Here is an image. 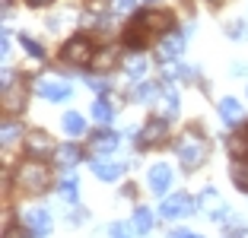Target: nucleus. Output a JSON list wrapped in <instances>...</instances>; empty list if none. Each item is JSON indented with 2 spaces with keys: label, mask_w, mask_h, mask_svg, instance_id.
<instances>
[{
  "label": "nucleus",
  "mask_w": 248,
  "mask_h": 238,
  "mask_svg": "<svg viewBox=\"0 0 248 238\" xmlns=\"http://www.w3.org/2000/svg\"><path fill=\"white\" fill-rule=\"evenodd\" d=\"M111 7H115L118 13H127V10H134V0H111Z\"/></svg>",
  "instance_id": "7c9ffc66"
},
{
  "label": "nucleus",
  "mask_w": 248,
  "mask_h": 238,
  "mask_svg": "<svg viewBox=\"0 0 248 238\" xmlns=\"http://www.w3.org/2000/svg\"><path fill=\"white\" fill-rule=\"evenodd\" d=\"M16 181H19L22 191H29V194H42V191L48 188L51 175H48V168H45L42 162H22L19 172H16Z\"/></svg>",
  "instance_id": "f257e3e1"
},
{
  "label": "nucleus",
  "mask_w": 248,
  "mask_h": 238,
  "mask_svg": "<svg viewBox=\"0 0 248 238\" xmlns=\"http://www.w3.org/2000/svg\"><path fill=\"white\" fill-rule=\"evenodd\" d=\"M159 213L166 219H178V216H191L194 213V200H191L188 194H172L169 200H162Z\"/></svg>",
  "instance_id": "20e7f679"
},
{
  "label": "nucleus",
  "mask_w": 248,
  "mask_h": 238,
  "mask_svg": "<svg viewBox=\"0 0 248 238\" xmlns=\"http://www.w3.org/2000/svg\"><path fill=\"white\" fill-rule=\"evenodd\" d=\"M169 184H172V168H169L166 162H156V165L150 168V188H153L156 194H166Z\"/></svg>",
  "instance_id": "9d476101"
},
{
  "label": "nucleus",
  "mask_w": 248,
  "mask_h": 238,
  "mask_svg": "<svg viewBox=\"0 0 248 238\" xmlns=\"http://www.w3.org/2000/svg\"><path fill=\"white\" fill-rule=\"evenodd\" d=\"M93 175L102 181H115V178H121V165L105 162V159H93Z\"/></svg>",
  "instance_id": "ddd939ff"
},
{
  "label": "nucleus",
  "mask_w": 248,
  "mask_h": 238,
  "mask_svg": "<svg viewBox=\"0 0 248 238\" xmlns=\"http://www.w3.org/2000/svg\"><path fill=\"white\" fill-rule=\"evenodd\" d=\"M54 159H58L61 165H77V162L83 159V152L77 149V146H70V143H67V146H58V152H54Z\"/></svg>",
  "instance_id": "a211bd4d"
},
{
  "label": "nucleus",
  "mask_w": 248,
  "mask_h": 238,
  "mask_svg": "<svg viewBox=\"0 0 248 238\" xmlns=\"http://www.w3.org/2000/svg\"><path fill=\"white\" fill-rule=\"evenodd\" d=\"M156 95H159V89H156L153 83H143V86H137V99H140V102H153Z\"/></svg>",
  "instance_id": "cd10ccee"
},
{
  "label": "nucleus",
  "mask_w": 248,
  "mask_h": 238,
  "mask_svg": "<svg viewBox=\"0 0 248 238\" xmlns=\"http://www.w3.org/2000/svg\"><path fill=\"white\" fill-rule=\"evenodd\" d=\"M86 86H89V89H99V92H102V89H105V79H95V76H86Z\"/></svg>",
  "instance_id": "473e14b6"
},
{
  "label": "nucleus",
  "mask_w": 248,
  "mask_h": 238,
  "mask_svg": "<svg viewBox=\"0 0 248 238\" xmlns=\"http://www.w3.org/2000/svg\"><path fill=\"white\" fill-rule=\"evenodd\" d=\"M166 134H169L166 118H153V121H150L143 130H140V146H153V143H159V140H166Z\"/></svg>",
  "instance_id": "6e6552de"
},
{
  "label": "nucleus",
  "mask_w": 248,
  "mask_h": 238,
  "mask_svg": "<svg viewBox=\"0 0 248 238\" xmlns=\"http://www.w3.org/2000/svg\"><path fill=\"white\" fill-rule=\"evenodd\" d=\"M35 89L45 95V99H51V102H64V99H70V86H67V83H48V79H38Z\"/></svg>",
  "instance_id": "f8f14e48"
},
{
  "label": "nucleus",
  "mask_w": 248,
  "mask_h": 238,
  "mask_svg": "<svg viewBox=\"0 0 248 238\" xmlns=\"http://www.w3.org/2000/svg\"><path fill=\"white\" fill-rule=\"evenodd\" d=\"M201 200H204L201 207H204V209L210 213L213 219H219L223 213H226V209H219V200H217V194H213V191H204V197H201Z\"/></svg>",
  "instance_id": "b1692460"
},
{
  "label": "nucleus",
  "mask_w": 248,
  "mask_h": 238,
  "mask_svg": "<svg viewBox=\"0 0 248 238\" xmlns=\"http://www.w3.org/2000/svg\"><path fill=\"white\" fill-rule=\"evenodd\" d=\"M210 3H219V0H210Z\"/></svg>",
  "instance_id": "e433bc0d"
},
{
  "label": "nucleus",
  "mask_w": 248,
  "mask_h": 238,
  "mask_svg": "<svg viewBox=\"0 0 248 238\" xmlns=\"http://www.w3.org/2000/svg\"><path fill=\"white\" fill-rule=\"evenodd\" d=\"M7 238H29V232H22V229H7Z\"/></svg>",
  "instance_id": "72a5a7b5"
},
{
  "label": "nucleus",
  "mask_w": 248,
  "mask_h": 238,
  "mask_svg": "<svg viewBox=\"0 0 248 238\" xmlns=\"http://www.w3.org/2000/svg\"><path fill=\"white\" fill-rule=\"evenodd\" d=\"M162 102H166V111H172V115L178 111V95L175 92H166V99H162Z\"/></svg>",
  "instance_id": "c756f323"
},
{
  "label": "nucleus",
  "mask_w": 248,
  "mask_h": 238,
  "mask_svg": "<svg viewBox=\"0 0 248 238\" xmlns=\"http://www.w3.org/2000/svg\"><path fill=\"white\" fill-rule=\"evenodd\" d=\"M16 137H19V127H16L13 121H7V124H3V146H13Z\"/></svg>",
  "instance_id": "c85d7f7f"
},
{
  "label": "nucleus",
  "mask_w": 248,
  "mask_h": 238,
  "mask_svg": "<svg viewBox=\"0 0 248 238\" xmlns=\"http://www.w3.org/2000/svg\"><path fill=\"white\" fill-rule=\"evenodd\" d=\"M182 48H185V35H178V32H166L162 35V42H159V60H175L178 54H182Z\"/></svg>",
  "instance_id": "0eeeda50"
},
{
  "label": "nucleus",
  "mask_w": 248,
  "mask_h": 238,
  "mask_svg": "<svg viewBox=\"0 0 248 238\" xmlns=\"http://www.w3.org/2000/svg\"><path fill=\"white\" fill-rule=\"evenodd\" d=\"M19 45H22V48H26V51H29V54H32V58H35V60H42V58H45L42 45H38V42H32V38H26V35H22V38H19Z\"/></svg>",
  "instance_id": "bb28decb"
},
{
  "label": "nucleus",
  "mask_w": 248,
  "mask_h": 238,
  "mask_svg": "<svg viewBox=\"0 0 248 238\" xmlns=\"http://www.w3.org/2000/svg\"><path fill=\"white\" fill-rule=\"evenodd\" d=\"M146 22H150V29L153 32H166L172 26V13L166 10H153V13H146Z\"/></svg>",
  "instance_id": "f3484780"
},
{
  "label": "nucleus",
  "mask_w": 248,
  "mask_h": 238,
  "mask_svg": "<svg viewBox=\"0 0 248 238\" xmlns=\"http://www.w3.org/2000/svg\"><path fill=\"white\" fill-rule=\"evenodd\" d=\"M146 35H150V22H146V13L137 16L131 26H124V45H127V48H143V45H146Z\"/></svg>",
  "instance_id": "39448f33"
},
{
  "label": "nucleus",
  "mask_w": 248,
  "mask_h": 238,
  "mask_svg": "<svg viewBox=\"0 0 248 238\" xmlns=\"http://www.w3.org/2000/svg\"><path fill=\"white\" fill-rule=\"evenodd\" d=\"M26 225H29V232L35 238H45L51 232V216H48L45 209H29V213H26Z\"/></svg>",
  "instance_id": "1a4fd4ad"
},
{
  "label": "nucleus",
  "mask_w": 248,
  "mask_h": 238,
  "mask_svg": "<svg viewBox=\"0 0 248 238\" xmlns=\"http://www.w3.org/2000/svg\"><path fill=\"white\" fill-rule=\"evenodd\" d=\"M124 70H127V76L143 79L146 73H150V60H146V58H140V54H134V58H127V60H124Z\"/></svg>",
  "instance_id": "2eb2a0df"
},
{
  "label": "nucleus",
  "mask_w": 248,
  "mask_h": 238,
  "mask_svg": "<svg viewBox=\"0 0 248 238\" xmlns=\"http://www.w3.org/2000/svg\"><path fill=\"white\" fill-rule=\"evenodd\" d=\"M61 197H64L67 203H77L80 200V197H77V178H73V175H67V178H61Z\"/></svg>",
  "instance_id": "5701e85b"
},
{
  "label": "nucleus",
  "mask_w": 248,
  "mask_h": 238,
  "mask_svg": "<svg viewBox=\"0 0 248 238\" xmlns=\"http://www.w3.org/2000/svg\"><path fill=\"white\" fill-rule=\"evenodd\" d=\"M61 124H64L67 137H80L83 130H86V121H83V118L77 115V111H67V115H64V121H61Z\"/></svg>",
  "instance_id": "dca6fc26"
},
{
  "label": "nucleus",
  "mask_w": 248,
  "mask_h": 238,
  "mask_svg": "<svg viewBox=\"0 0 248 238\" xmlns=\"http://www.w3.org/2000/svg\"><path fill=\"white\" fill-rule=\"evenodd\" d=\"M229 152L232 156H248V127L242 134H235V137H229Z\"/></svg>",
  "instance_id": "4be33fe9"
},
{
  "label": "nucleus",
  "mask_w": 248,
  "mask_h": 238,
  "mask_svg": "<svg viewBox=\"0 0 248 238\" xmlns=\"http://www.w3.org/2000/svg\"><path fill=\"white\" fill-rule=\"evenodd\" d=\"M29 7H48V3H54V0H26Z\"/></svg>",
  "instance_id": "f704fd0d"
},
{
  "label": "nucleus",
  "mask_w": 248,
  "mask_h": 238,
  "mask_svg": "<svg viewBox=\"0 0 248 238\" xmlns=\"http://www.w3.org/2000/svg\"><path fill=\"white\" fill-rule=\"evenodd\" d=\"M232 181L239 191H248V162H235L232 165Z\"/></svg>",
  "instance_id": "393cba45"
},
{
  "label": "nucleus",
  "mask_w": 248,
  "mask_h": 238,
  "mask_svg": "<svg viewBox=\"0 0 248 238\" xmlns=\"http://www.w3.org/2000/svg\"><path fill=\"white\" fill-rule=\"evenodd\" d=\"M150 229H153V213L140 207L137 213H134V232H140V235H146Z\"/></svg>",
  "instance_id": "412c9836"
},
{
  "label": "nucleus",
  "mask_w": 248,
  "mask_h": 238,
  "mask_svg": "<svg viewBox=\"0 0 248 238\" xmlns=\"http://www.w3.org/2000/svg\"><path fill=\"white\" fill-rule=\"evenodd\" d=\"M93 118L99 124H108L111 121V105L105 99H99V102H93Z\"/></svg>",
  "instance_id": "a878e982"
},
{
  "label": "nucleus",
  "mask_w": 248,
  "mask_h": 238,
  "mask_svg": "<svg viewBox=\"0 0 248 238\" xmlns=\"http://www.w3.org/2000/svg\"><path fill=\"white\" fill-rule=\"evenodd\" d=\"M118 146V134H111V130H99L93 140H89V149L95 152V156H108V152H115Z\"/></svg>",
  "instance_id": "9b49d317"
},
{
  "label": "nucleus",
  "mask_w": 248,
  "mask_h": 238,
  "mask_svg": "<svg viewBox=\"0 0 248 238\" xmlns=\"http://www.w3.org/2000/svg\"><path fill=\"white\" fill-rule=\"evenodd\" d=\"M26 149L35 159H42V156H48V152H58V146L51 143V137H48L45 130H32L29 137H26Z\"/></svg>",
  "instance_id": "423d86ee"
},
{
  "label": "nucleus",
  "mask_w": 248,
  "mask_h": 238,
  "mask_svg": "<svg viewBox=\"0 0 248 238\" xmlns=\"http://www.w3.org/2000/svg\"><path fill=\"white\" fill-rule=\"evenodd\" d=\"M111 238H131V232H127V225H111Z\"/></svg>",
  "instance_id": "2f4dec72"
},
{
  "label": "nucleus",
  "mask_w": 248,
  "mask_h": 238,
  "mask_svg": "<svg viewBox=\"0 0 248 238\" xmlns=\"http://www.w3.org/2000/svg\"><path fill=\"white\" fill-rule=\"evenodd\" d=\"M219 115H223V121H226V124H239L245 111H242V102L223 99V102H219Z\"/></svg>",
  "instance_id": "4468645a"
},
{
  "label": "nucleus",
  "mask_w": 248,
  "mask_h": 238,
  "mask_svg": "<svg viewBox=\"0 0 248 238\" xmlns=\"http://www.w3.org/2000/svg\"><path fill=\"white\" fill-rule=\"evenodd\" d=\"M172 238H201V235H191V232H182V229H178V232H172Z\"/></svg>",
  "instance_id": "c9c22d12"
},
{
  "label": "nucleus",
  "mask_w": 248,
  "mask_h": 238,
  "mask_svg": "<svg viewBox=\"0 0 248 238\" xmlns=\"http://www.w3.org/2000/svg\"><path fill=\"white\" fill-rule=\"evenodd\" d=\"M93 60H95V70H111L118 64V48H102Z\"/></svg>",
  "instance_id": "6ab92c4d"
},
{
  "label": "nucleus",
  "mask_w": 248,
  "mask_h": 238,
  "mask_svg": "<svg viewBox=\"0 0 248 238\" xmlns=\"http://www.w3.org/2000/svg\"><path fill=\"white\" fill-rule=\"evenodd\" d=\"M64 60L73 67H86L93 64V45H89V38H70V42L64 45Z\"/></svg>",
  "instance_id": "7ed1b4c3"
},
{
  "label": "nucleus",
  "mask_w": 248,
  "mask_h": 238,
  "mask_svg": "<svg viewBox=\"0 0 248 238\" xmlns=\"http://www.w3.org/2000/svg\"><path fill=\"white\" fill-rule=\"evenodd\" d=\"M175 152H178V159H182L185 168H197L207 159V143L197 137L194 130H188V134L175 143Z\"/></svg>",
  "instance_id": "f03ea898"
},
{
  "label": "nucleus",
  "mask_w": 248,
  "mask_h": 238,
  "mask_svg": "<svg viewBox=\"0 0 248 238\" xmlns=\"http://www.w3.org/2000/svg\"><path fill=\"white\" fill-rule=\"evenodd\" d=\"M3 99H7V108H10V111L22 108V105H26V86L13 89V83H10V86H7V95H3Z\"/></svg>",
  "instance_id": "aec40b11"
}]
</instances>
